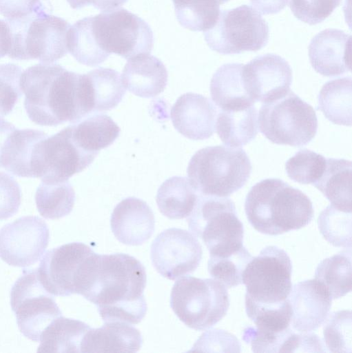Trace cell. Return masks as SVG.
<instances>
[{
  "mask_svg": "<svg viewBox=\"0 0 352 353\" xmlns=\"http://www.w3.org/2000/svg\"><path fill=\"white\" fill-rule=\"evenodd\" d=\"M150 254L156 271L169 280H175L196 270L202 259L203 250L193 234L172 228L154 239Z\"/></svg>",
  "mask_w": 352,
  "mask_h": 353,
  "instance_id": "9a60e30c",
  "label": "cell"
},
{
  "mask_svg": "<svg viewBox=\"0 0 352 353\" xmlns=\"http://www.w3.org/2000/svg\"><path fill=\"white\" fill-rule=\"evenodd\" d=\"M146 280L145 267L135 257L93 252L84 263L77 294L97 306L104 322L137 324L147 312Z\"/></svg>",
  "mask_w": 352,
  "mask_h": 353,
  "instance_id": "6da1fadb",
  "label": "cell"
},
{
  "mask_svg": "<svg viewBox=\"0 0 352 353\" xmlns=\"http://www.w3.org/2000/svg\"><path fill=\"white\" fill-rule=\"evenodd\" d=\"M20 88L29 119L45 126L74 123L92 113L86 74L68 71L59 64L39 63L21 73Z\"/></svg>",
  "mask_w": 352,
  "mask_h": 353,
  "instance_id": "7a4b0ae2",
  "label": "cell"
},
{
  "mask_svg": "<svg viewBox=\"0 0 352 353\" xmlns=\"http://www.w3.org/2000/svg\"><path fill=\"white\" fill-rule=\"evenodd\" d=\"M246 90L256 102H270L284 96L292 82V70L279 55L258 56L243 65Z\"/></svg>",
  "mask_w": 352,
  "mask_h": 353,
  "instance_id": "ac0fdd59",
  "label": "cell"
},
{
  "mask_svg": "<svg viewBox=\"0 0 352 353\" xmlns=\"http://www.w3.org/2000/svg\"><path fill=\"white\" fill-rule=\"evenodd\" d=\"M127 0H67L73 9H80L88 5L103 12L114 10L122 6Z\"/></svg>",
  "mask_w": 352,
  "mask_h": 353,
  "instance_id": "bcb514c9",
  "label": "cell"
},
{
  "mask_svg": "<svg viewBox=\"0 0 352 353\" xmlns=\"http://www.w3.org/2000/svg\"><path fill=\"white\" fill-rule=\"evenodd\" d=\"M70 126L77 145L87 152L97 154L112 145L121 131L113 119L105 114L85 117Z\"/></svg>",
  "mask_w": 352,
  "mask_h": 353,
  "instance_id": "f546056e",
  "label": "cell"
},
{
  "mask_svg": "<svg viewBox=\"0 0 352 353\" xmlns=\"http://www.w3.org/2000/svg\"><path fill=\"white\" fill-rule=\"evenodd\" d=\"M245 310L255 327H248L243 340L253 352H287L294 331L290 327L292 310L288 298L271 305L245 299Z\"/></svg>",
  "mask_w": 352,
  "mask_h": 353,
  "instance_id": "5bb4252c",
  "label": "cell"
},
{
  "mask_svg": "<svg viewBox=\"0 0 352 353\" xmlns=\"http://www.w3.org/2000/svg\"><path fill=\"white\" fill-rule=\"evenodd\" d=\"M50 240L45 221L25 216L0 229V258L10 265L25 268L43 256Z\"/></svg>",
  "mask_w": 352,
  "mask_h": 353,
  "instance_id": "2e32d148",
  "label": "cell"
},
{
  "mask_svg": "<svg viewBox=\"0 0 352 353\" xmlns=\"http://www.w3.org/2000/svg\"><path fill=\"white\" fill-rule=\"evenodd\" d=\"M41 4L40 0H0V14L8 20L30 14Z\"/></svg>",
  "mask_w": 352,
  "mask_h": 353,
  "instance_id": "f6af8a7d",
  "label": "cell"
},
{
  "mask_svg": "<svg viewBox=\"0 0 352 353\" xmlns=\"http://www.w3.org/2000/svg\"><path fill=\"white\" fill-rule=\"evenodd\" d=\"M351 272L350 249L322 260L315 270V279L325 286L332 299H336L351 290Z\"/></svg>",
  "mask_w": 352,
  "mask_h": 353,
  "instance_id": "836d02e7",
  "label": "cell"
},
{
  "mask_svg": "<svg viewBox=\"0 0 352 353\" xmlns=\"http://www.w3.org/2000/svg\"><path fill=\"white\" fill-rule=\"evenodd\" d=\"M351 77L325 83L318 96L317 110H320L329 121L335 124L351 125Z\"/></svg>",
  "mask_w": 352,
  "mask_h": 353,
  "instance_id": "1f68e13d",
  "label": "cell"
},
{
  "mask_svg": "<svg viewBox=\"0 0 352 353\" xmlns=\"http://www.w3.org/2000/svg\"><path fill=\"white\" fill-rule=\"evenodd\" d=\"M170 306L187 327L204 330L225 316L229 299L226 287L218 281L188 276L173 285Z\"/></svg>",
  "mask_w": 352,
  "mask_h": 353,
  "instance_id": "8992f818",
  "label": "cell"
},
{
  "mask_svg": "<svg viewBox=\"0 0 352 353\" xmlns=\"http://www.w3.org/2000/svg\"><path fill=\"white\" fill-rule=\"evenodd\" d=\"M167 71L163 62L154 56L143 54L128 59L122 72L125 88L143 98L161 94L167 83Z\"/></svg>",
  "mask_w": 352,
  "mask_h": 353,
  "instance_id": "603a6c76",
  "label": "cell"
},
{
  "mask_svg": "<svg viewBox=\"0 0 352 353\" xmlns=\"http://www.w3.org/2000/svg\"><path fill=\"white\" fill-rule=\"evenodd\" d=\"M90 327L79 320L60 316L44 330L38 352H81V343Z\"/></svg>",
  "mask_w": 352,
  "mask_h": 353,
  "instance_id": "f1b7e54d",
  "label": "cell"
},
{
  "mask_svg": "<svg viewBox=\"0 0 352 353\" xmlns=\"http://www.w3.org/2000/svg\"><path fill=\"white\" fill-rule=\"evenodd\" d=\"M21 68L14 63L0 65V118L9 114L22 95Z\"/></svg>",
  "mask_w": 352,
  "mask_h": 353,
  "instance_id": "60d3db41",
  "label": "cell"
},
{
  "mask_svg": "<svg viewBox=\"0 0 352 353\" xmlns=\"http://www.w3.org/2000/svg\"><path fill=\"white\" fill-rule=\"evenodd\" d=\"M291 272V259L284 250L274 245L265 247L243 271L245 299L265 305L284 301L292 288Z\"/></svg>",
  "mask_w": 352,
  "mask_h": 353,
  "instance_id": "8fae6325",
  "label": "cell"
},
{
  "mask_svg": "<svg viewBox=\"0 0 352 353\" xmlns=\"http://www.w3.org/2000/svg\"><path fill=\"white\" fill-rule=\"evenodd\" d=\"M142 343L141 332L130 323L107 321L102 327H90L86 332L81 343V352H136Z\"/></svg>",
  "mask_w": 352,
  "mask_h": 353,
  "instance_id": "cb8c5ba5",
  "label": "cell"
},
{
  "mask_svg": "<svg viewBox=\"0 0 352 353\" xmlns=\"http://www.w3.org/2000/svg\"><path fill=\"white\" fill-rule=\"evenodd\" d=\"M342 0H290L293 15L309 25L321 23L329 17Z\"/></svg>",
  "mask_w": 352,
  "mask_h": 353,
  "instance_id": "b9f144b4",
  "label": "cell"
},
{
  "mask_svg": "<svg viewBox=\"0 0 352 353\" xmlns=\"http://www.w3.org/2000/svg\"><path fill=\"white\" fill-rule=\"evenodd\" d=\"M351 35L329 28L317 34L309 46V57L313 69L326 77H335L351 71Z\"/></svg>",
  "mask_w": 352,
  "mask_h": 353,
  "instance_id": "44dd1931",
  "label": "cell"
},
{
  "mask_svg": "<svg viewBox=\"0 0 352 353\" xmlns=\"http://www.w3.org/2000/svg\"><path fill=\"white\" fill-rule=\"evenodd\" d=\"M326 158L314 151L303 149L297 152L285 163L288 176L301 184H313L322 174Z\"/></svg>",
  "mask_w": 352,
  "mask_h": 353,
  "instance_id": "f35d334b",
  "label": "cell"
},
{
  "mask_svg": "<svg viewBox=\"0 0 352 353\" xmlns=\"http://www.w3.org/2000/svg\"><path fill=\"white\" fill-rule=\"evenodd\" d=\"M48 137L41 130L15 129L4 146L1 165L8 172L19 177L32 178L31 163L37 143Z\"/></svg>",
  "mask_w": 352,
  "mask_h": 353,
  "instance_id": "4316f807",
  "label": "cell"
},
{
  "mask_svg": "<svg viewBox=\"0 0 352 353\" xmlns=\"http://www.w3.org/2000/svg\"><path fill=\"white\" fill-rule=\"evenodd\" d=\"M92 30L99 46L125 59L149 54L154 46L150 26L126 9H114L92 16Z\"/></svg>",
  "mask_w": 352,
  "mask_h": 353,
  "instance_id": "30bf717a",
  "label": "cell"
},
{
  "mask_svg": "<svg viewBox=\"0 0 352 353\" xmlns=\"http://www.w3.org/2000/svg\"><path fill=\"white\" fill-rule=\"evenodd\" d=\"M352 163L343 159H326L324 172L313 185L336 208L351 212Z\"/></svg>",
  "mask_w": 352,
  "mask_h": 353,
  "instance_id": "484cf974",
  "label": "cell"
},
{
  "mask_svg": "<svg viewBox=\"0 0 352 353\" xmlns=\"http://www.w3.org/2000/svg\"><path fill=\"white\" fill-rule=\"evenodd\" d=\"M10 305L18 328L26 338L39 342L44 330L62 312L41 283L37 269H24L10 290Z\"/></svg>",
  "mask_w": 352,
  "mask_h": 353,
  "instance_id": "4fadbf2b",
  "label": "cell"
},
{
  "mask_svg": "<svg viewBox=\"0 0 352 353\" xmlns=\"http://www.w3.org/2000/svg\"><path fill=\"white\" fill-rule=\"evenodd\" d=\"M21 189L16 180L0 171V220L14 216L21 205Z\"/></svg>",
  "mask_w": 352,
  "mask_h": 353,
  "instance_id": "ee69618b",
  "label": "cell"
},
{
  "mask_svg": "<svg viewBox=\"0 0 352 353\" xmlns=\"http://www.w3.org/2000/svg\"><path fill=\"white\" fill-rule=\"evenodd\" d=\"M15 129L13 124L0 119V168H1V158L4 146L8 137Z\"/></svg>",
  "mask_w": 352,
  "mask_h": 353,
  "instance_id": "681fc988",
  "label": "cell"
},
{
  "mask_svg": "<svg viewBox=\"0 0 352 353\" xmlns=\"http://www.w3.org/2000/svg\"><path fill=\"white\" fill-rule=\"evenodd\" d=\"M192 350L218 352H240V344L235 336L222 330H211L203 334Z\"/></svg>",
  "mask_w": 352,
  "mask_h": 353,
  "instance_id": "7bdbcfd3",
  "label": "cell"
},
{
  "mask_svg": "<svg viewBox=\"0 0 352 353\" xmlns=\"http://www.w3.org/2000/svg\"><path fill=\"white\" fill-rule=\"evenodd\" d=\"M269 26L261 14L249 6L220 12L215 25L204 32L205 40L222 54L258 51L269 40Z\"/></svg>",
  "mask_w": 352,
  "mask_h": 353,
  "instance_id": "9c48e42d",
  "label": "cell"
},
{
  "mask_svg": "<svg viewBox=\"0 0 352 353\" xmlns=\"http://www.w3.org/2000/svg\"><path fill=\"white\" fill-rule=\"evenodd\" d=\"M258 112L252 105L235 110H221L216 118V132L225 145L243 146L253 140L258 132Z\"/></svg>",
  "mask_w": 352,
  "mask_h": 353,
  "instance_id": "83f0119b",
  "label": "cell"
},
{
  "mask_svg": "<svg viewBox=\"0 0 352 353\" xmlns=\"http://www.w3.org/2000/svg\"><path fill=\"white\" fill-rule=\"evenodd\" d=\"M323 327L324 342L331 352H351V311L329 315Z\"/></svg>",
  "mask_w": 352,
  "mask_h": 353,
  "instance_id": "ab89813d",
  "label": "cell"
},
{
  "mask_svg": "<svg viewBox=\"0 0 352 353\" xmlns=\"http://www.w3.org/2000/svg\"><path fill=\"white\" fill-rule=\"evenodd\" d=\"M288 300L292 310L291 325L302 333L313 331L324 323L332 302L327 289L315 279L296 283Z\"/></svg>",
  "mask_w": 352,
  "mask_h": 353,
  "instance_id": "d6986e66",
  "label": "cell"
},
{
  "mask_svg": "<svg viewBox=\"0 0 352 353\" xmlns=\"http://www.w3.org/2000/svg\"><path fill=\"white\" fill-rule=\"evenodd\" d=\"M187 218L189 230L202 239L210 254H227L243 245L244 227L229 198L198 194Z\"/></svg>",
  "mask_w": 352,
  "mask_h": 353,
  "instance_id": "52a82bcc",
  "label": "cell"
},
{
  "mask_svg": "<svg viewBox=\"0 0 352 353\" xmlns=\"http://www.w3.org/2000/svg\"><path fill=\"white\" fill-rule=\"evenodd\" d=\"M75 192L68 181L59 183L41 182L35 193V203L45 219H57L69 214L74 207Z\"/></svg>",
  "mask_w": 352,
  "mask_h": 353,
  "instance_id": "d590c367",
  "label": "cell"
},
{
  "mask_svg": "<svg viewBox=\"0 0 352 353\" xmlns=\"http://www.w3.org/2000/svg\"><path fill=\"white\" fill-rule=\"evenodd\" d=\"M92 101V113L110 110L121 101L126 91L115 70L99 68L86 74Z\"/></svg>",
  "mask_w": 352,
  "mask_h": 353,
  "instance_id": "d6a6232c",
  "label": "cell"
},
{
  "mask_svg": "<svg viewBox=\"0 0 352 353\" xmlns=\"http://www.w3.org/2000/svg\"><path fill=\"white\" fill-rule=\"evenodd\" d=\"M251 169L243 149L215 145L198 150L190 159L187 172L198 194L227 197L245 185Z\"/></svg>",
  "mask_w": 352,
  "mask_h": 353,
  "instance_id": "277c9868",
  "label": "cell"
},
{
  "mask_svg": "<svg viewBox=\"0 0 352 353\" xmlns=\"http://www.w3.org/2000/svg\"><path fill=\"white\" fill-rule=\"evenodd\" d=\"M94 251L87 245L72 242L45 252L37 268L39 279L52 295L76 294L83 265Z\"/></svg>",
  "mask_w": 352,
  "mask_h": 353,
  "instance_id": "e0dca14e",
  "label": "cell"
},
{
  "mask_svg": "<svg viewBox=\"0 0 352 353\" xmlns=\"http://www.w3.org/2000/svg\"><path fill=\"white\" fill-rule=\"evenodd\" d=\"M251 5L262 14H276L283 10L288 0H250Z\"/></svg>",
  "mask_w": 352,
  "mask_h": 353,
  "instance_id": "7dc6e473",
  "label": "cell"
},
{
  "mask_svg": "<svg viewBox=\"0 0 352 353\" xmlns=\"http://www.w3.org/2000/svg\"><path fill=\"white\" fill-rule=\"evenodd\" d=\"M245 211L255 230L272 236L306 226L314 214L312 202L304 193L274 178L263 179L251 187Z\"/></svg>",
  "mask_w": 352,
  "mask_h": 353,
  "instance_id": "3957f363",
  "label": "cell"
},
{
  "mask_svg": "<svg viewBox=\"0 0 352 353\" xmlns=\"http://www.w3.org/2000/svg\"><path fill=\"white\" fill-rule=\"evenodd\" d=\"M91 20L92 17H85L70 27L67 34V48L78 62L94 67L105 61L110 54L96 43Z\"/></svg>",
  "mask_w": 352,
  "mask_h": 353,
  "instance_id": "e575fe53",
  "label": "cell"
},
{
  "mask_svg": "<svg viewBox=\"0 0 352 353\" xmlns=\"http://www.w3.org/2000/svg\"><path fill=\"white\" fill-rule=\"evenodd\" d=\"M198 196V192L187 178L175 176L162 183L156 200L164 216L171 219H182L191 214Z\"/></svg>",
  "mask_w": 352,
  "mask_h": 353,
  "instance_id": "4dcf8cb0",
  "label": "cell"
},
{
  "mask_svg": "<svg viewBox=\"0 0 352 353\" xmlns=\"http://www.w3.org/2000/svg\"><path fill=\"white\" fill-rule=\"evenodd\" d=\"M114 236L128 245H140L147 241L155 229L154 215L144 201L127 197L114 208L110 219Z\"/></svg>",
  "mask_w": 352,
  "mask_h": 353,
  "instance_id": "7402d4cb",
  "label": "cell"
},
{
  "mask_svg": "<svg viewBox=\"0 0 352 353\" xmlns=\"http://www.w3.org/2000/svg\"><path fill=\"white\" fill-rule=\"evenodd\" d=\"M252 259L251 254L243 245L227 254H210L208 272L214 279L227 288H231L242 283L243 271Z\"/></svg>",
  "mask_w": 352,
  "mask_h": 353,
  "instance_id": "8d00e7d4",
  "label": "cell"
},
{
  "mask_svg": "<svg viewBox=\"0 0 352 353\" xmlns=\"http://www.w3.org/2000/svg\"><path fill=\"white\" fill-rule=\"evenodd\" d=\"M12 47V30L7 20L0 19V59L8 55Z\"/></svg>",
  "mask_w": 352,
  "mask_h": 353,
  "instance_id": "c3c4849f",
  "label": "cell"
},
{
  "mask_svg": "<svg viewBox=\"0 0 352 353\" xmlns=\"http://www.w3.org/2000/svg\"><path fill=\"white\" fill-rule=\"evenodd\" d=\"M42 6L24 17L6 19L12 30L10 58L52 63L68 53L67 34L70 24L46 13Z\"/></svg>",
  "mask_w": 352,
  "mask_h": 353,
  "instance_id": "5b68a950",
  "label": "cell"
},
{
  "mask_svg": "<svg viewBox=\"0 0 352 353\" xmlns=\"http://www.w3.org/2000/svg\"><path fill=\"white\" fill-rule=\"evenodd\" d=\"M97 155L77 145L69 125L37 143L31 163L32 178H40L44 183L66 181L87 168Z\"/></svg>",
  "mask_w": 352,
  "mask_h": 353,
  "instance_id": "7c38bea8",
  "label": "cell"
},
{
  "mask_svg": "<svg viewBox=\"0 0 352 353\" xmlns=\"http://www.w3.org/2000/svg\"><path fill=\"white\" fill-rule=\"evenodd\" d=\"M243 65L242 63H226L213 74L210 83L211 97L220 110L240 109L254 104L255 101L246 90Z\"/></svg>",
  "mask_w": 352,
  "mask_h": 353,
  "instance_id": "d4e9b609",
  "label": "cell"
},
{
  "mask_svg": "<svg viewBox=\"0 0 352 353\" xmlns=\"http://www.w3.org/2000/svg\"><path fill=\"white\" fill-rule=\"evenodd\" d=\"M217 115V108L210 99L192 92L179 97L170 112L175 129L192 140L211 137L216 130Z\"/></svg>",
  "mask_w": 352,
  "mask_h": 353,
  "instance_id": "ffe728a7",
  "label": "cell"
},
{
  "mask_svg": "<svg viewBox=\"0 0 352 353\" xmlns=\"http://www.w3.org/2000/svg\"><path fill=\"white\" fill-rule=\"evenodd\" d=\"M260 131L278 145L302 147L314 138L318 119L313 108L291 90L283 97L262 105Z\"/></svg>",
  "mask_w": 352,
  "mask_h": 353,
  "instance_id": "ba28073f",
  "label": "cell"
},
{
  "mask_svg": "<svg viewBox=\"0 0 352 353\" xmlns=\"http://www.w3.org/2000/svg\"><path fill=\"white\" fill-rule=\"evenodd\" d=\"M318 224L322 235L333 246L351 248V212L331 204L321 212Z\"/></svg>",
  "mask_w": 352,
  "mask_h": 353,
  "instance_id": "74e56055",
  "label": "cell"
}]
</instances>
